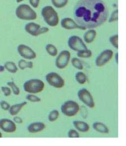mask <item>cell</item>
<instances>
[{"mask_svg":"<svg viewBox=\"0 0 126 146\" xmlns=\"http://www.w3.org/2000/svg\"><path fill=\"white\" fill-rule=\"evenodd\" d=\"M75 78H76V80L78 83H79V84L83 85L84 84H85L87 81V76L86 75L82 72H78L77 73H76V76H75Z\"/></svg>","mask_w":126,"mask_h":146,"instance_id":"cell-24","label":"cell"},{"mask_svg":"<svg viewBox=\"0 0 126 146\" xmlns=\"http://www.w3.org/2000/svg\"><path fill=\"white\" fill-rule=\"evenodd\" d=\"M0 93H1V91H0Z\"/></svg>","mask_w":126,"mask_h":146,"instance_id":"cell-42","label":"cell"},{"mask_svg":"<svg viewBox=\"0 0 126 146\" xmlns=\"http://www.w3.org/2000/svg\"><path fill=\"white\" fill-rule=\"evenodd\" d=\"M13 121L15 122V123H23V119L20 117H18V116H16V117H14V119H13Z\"/></svg>","mask_w":126,"mask_h":146,"instance_id":"cell-37","label":"cell"},{"mask_svg":"<svg viewBox=\"0 0 126 146\" xmlns=\"http://www.w3.org/2000/svg\"><path fill=\"white\" fill-rule=\"evenodd\" d=\"M47 82L53 88L60 89L64 86L65 80L58 73L51 72L47 73L45 77Z\"/></svg>","mask_w":126,"mask_h":146,"instance_id":"cell-6","label":"cell"},{"mask_svg":"<svg viewBox=\"0 0 126 146\" xmlns=\"http://www.w3.org/2000/svg\"><path fill=\"white\" fill-rule=\"evenodd\" d=\"M71 63L72 66L78 70H83V66L82 62L78 58L74 57L71 60Z\"/></svg>","mask_w":126,"mask_h":146,"instance_id":"cell-27","label":"cell"},{"mask_svg":"<svg viewBox=\"0 0 126 146\" xmlns=\"http://www.w3.org/2000/svg\"><path fill=\"white\" fill-rule=\"evenodd\" d=\"M10 104L6 101L2 100L0 102V107L4 111H9L10 108Z\"/></svg>","mask_w":126,"mask_h":146,"instance_id":"cell-34","label":"cell"},{"mask_svg":"<svg viewBox=\"0 0 126 146\" xmlns=\"http://www.w3.org/2000/svg\"><path fill=\"white\" fill-rule=\"evenodd\" d=\"M80 107L79 104L73 100H68L61 106V111L65 116L71 117L76 116L79 112Z\"/></svg>","mask_w":126,"mask_h":146,"instance_id":"cell-5","label":"cell"},{"mask_svg":"<svg viewBox=\"0 0 126 146\" xmlns=\"http://www.w3.org/2000/svg\"><path fill=\"white\" fill-rule=\"evenodd\" d=\"M93 129L98 133L102 134H108L109 133V129L103 123L100 122H96L93 123Z\"/></svg>","mask_w":126,"mask_h":146,"instance_id":"cell-19","label":"cell"},{"mask_svg":"<svg viewBox=\"0 0 126 146\" xmlns=\"http://www.w3.org/2000/svg\"><path fill=\"white\" fill-rule=\"evenodd\" d=\"M29 2L30 6L32 7H33L34 9H37L39 6V5L40 3V0H29Z\"/></svg>","mask_w":126,"mask_h":146,"instance_id":"cell-36","label":"cell"},{"mask_svg":"<svg viewBox=\"0 0 126 146\" xmlns=\"http://www.w3.org/2000/svg\"><path fill=\"white\" fill-rule=\"evenodd\" d=\"M69 0H51L53 6L57 9H61L67 6Z\"/></svg>","mask_w":126,"mask_h":146,"instance_id":"cell-23","label":"cell"},{"mask_svg":"<svg viewBox=\"0 0 126 146\" xmlns=\"http://www.w3.org/2000/svg\"><path fill=\"white\" fill-rule=\"evenodd\" d=\"M46 125L43 122H34L29 124L27 129L30 133L34 134L42 131L46 128Z\"/></svg>","mask_w":126,"mask_h":146,"instance_id":"cell-14","label":"cell"},{"mask_svg":"<svg viewBox=\"0 0 126 146\" xmlns=\"http://www.w3.org/2000/svg\"><path fill=\"white\" fill-rule=\"evenodd\" d=\"M109 42L111 45L116 49H118V35H114L109 38Z\"/></svg>","mask_w":126,"mask_h":146,"instance_id":"cell-29","label":"cell"},{"mask_svg":"<svg viewBox=\"0 0 126 146\" xmlns=\"http://www.w3.org/2000/svg\"><path fill=\"white\" fill-rule=\"evenodd\" d=\"M26 104H27L26 102H23L20 103H18V104H15L11 106L10 109L9 110V113L10 114V115L13 116L17 115L22 110V109Z\"/></svg>","mask_w":126,"mask_h":146,"instance_id":"cell-18","label":"cell"},{"mask_svg":"<svg viewBox=\"0 0 126 146\" xmlns=\"http://www.w3.org/2000/svg\"><path fill=\"white\" fill-rule=\"evenodd\" d=\"M60 25L63 28L67 30H72V29H80L84 31L86 29L76 23V21L72 19L71 18H64L61 19Z\"/></svg>","mask_w":126,"mask_h":146,"instance_id":"cell-13","label":"cell"},{"mask_svg":"<svg viewBox=\"0 0 126 146\" xmlns=\"http://www.w3.org/2000/svg\"><path fill=\"white\" fill-rule=\"evenodd\" d=\"M7 86L10 87L13 94L15 96H19L20 93V90L19 88L16 85V84L14 81H9L7 82Z\"/></svg>","mask_w":126,"mask_h":146,"instance_id":"cell-25","label":"cell"},{"mask_svg":"<svg viewBox=\"0 0 126 146\" xmlns=\"http://www.w3.org/2000/svg\"><path fill=\"white\" fill-rule=\"evenodd\" d=\"M46 51L51 56H56L58 54V50L53 44H48L46 45Z\"/></svg>","mask_w":126,"mask_h":146,"instance_id":"cell-22","label":"cell"},{"mask_svg":"<svg viewBox=\"0 0 126 146\" xmlns=\"http://www.w3.org/2000/svg\"><path fill=\"white\" fill-rule=\"evenodd\" d=\"M49 31V28L47 27H41V28L39 29V30L37 32V37L41 35L47 33Z\"/></svg>","mask_w":126,"mask_h":146,"instance_id":"cell-35","label":"cell"},{"mask_svg":"<svg viewBox=\"0 0 126 146\" xmlns=\"http://www.w3.org/2000/svg\"><path fill=\"white\" fill-rule=\"evenodd\" d=\"M18 68L21 70H24L26 68L32 69L33 67V63L32 62L26 61L25 59H20L18 63Z\"/></svg>","mask_w":126,"mask_h":146,"instance_id":"cell-21","label":"cell"},{"mask_svg":"<svg viewBox=\"0 0 126 146\" xmlns=\"http://www.w3.org/2000/svg\"><path fill=\"white\" fill-rule=\"evenodd\" d=\"M68 136L69 138H79V134L75 129H71L68 133Z\"/></svg>","mask_w":126,"mask_h":146,"instance_id":"cell-33","label":"cell"},{"mask_svg":"<svg viewBox=\"0 0 126 146\" xmlns=\"http://www.w3.org/2000/svg\"><path fill=\"white\" fill-rule=\"evenodd\" d=\"M59 115H60L59 112L57 110H52L49 114L48 120L50 122L55 121L59 118Z\"/></svg>","mask_w":126,"mask_h":146,"instance_id":"cell-28","label":"cell"},{"mask_svg":"<svg viewBox=\"0 0 126 146\" xmlns=\"http://www.w3.org/2000/svg\"><path fill=\"white\" fill-rule=\"evenodd\" d=\"M17 51L19 54L25 59L33 60L37 57L36 52L31 48L24 44L19 45Z\"/></svg>","mask_w":126,"mask_h":146,"instance_id":"cell-11","label":"cell"},{"mask_svg":"<svg viewBox=\"0 0 126 146\" xmlns=\"http://www.w3.org/2000/svg\"><path fill=\"white\" fill-rule=\"evenodd\" d=\"M1 91L3 93L5 97H9L11 96V90L9 86H2L1 88Z\"/></svg>","mask_w":126,"mask_h":146,"instance_id":"cell-32","label":"cell"},{"mask_svg":"<svg viewBox=\"0 0 126 146\" xmlns=\"http://www.w3.org/2000/svg\"><path fill=\"white\" fill-rule=\"evenodd\" d=\"M96 35L97 32L94 29H89L83 35L84 42L87 44H91L93 42L96 37Z\"/></svg>","mask_w":126,"mask_h":146,"instance_id":"cell-16","label":"cell"},{"mask_svg":"<svg viewBox=\"0 0 126 146\" xmlns=\"http://www.w3.org/2000/svg\"><path fill=\"white\" fill-rule=\"evenodd\" d=\"M40 28V25L34 22L28 23L25 25L24 27L25 31L33 37H37V32Z\"/></svg>","mask_w":126,"mask_h":146,"instance_id":"cell-15","label":"cell"},{"mask_svg":"<svg viewBox=\"0 0 126 146\" xmlns=\"http://www.w3.org/2000/svg\"><path fill=\"white\" fill-rule=\"evenodd\" d=\"M108 8L102 0H79L74 7V17L78 25L86 29H94L108 19Z\"/></svg>","mask_w":126,"mask_h":146,"instance_id":"cell-1","label":"cell"},{"mask_svg":"<svg viewBox=\"0 0 126 146\" xmlns=\"http://www.w3.org/2000/svg\"><path fill=\"white\" fill-rule=\"evenodd\" d=\"M0 129L7 133H13L16 130V125L14 121L8 119L0 120Z\"/></svg>","mask_w":126,"mask_h":146,"instance_id":"cell-12","label":"cell"},{"mask_svg":"<svg viewBox=\"0 0 126 146\" xmlns=\"http://www.w3.org/2000/svg\"><path fill=\"white\" fill-rule=\"evenodd\" d=\"M68 45L69 48L76 52L88 49L83 40L77 36H72L68 40Z\"/></svg>","mask_w":126,"mask_h":146,"instance_id":"cell-9","label":"cell"},{"mask_svg":"<svg viewBox=\"0 0 126 146\" xmlns=\"http://www.w3.org/2000/svg\"><path fill=\"white\" fill-rule=\"evenodd\" d=\"M73 123L76 130L80 132L86 133L90 130V125L85 122L76 120V121H74Z\"/></svg>","mask_w":126,"mask_h":146,"instance_id":"cell-17","label":"cell"},{"mask_svg":"<svg viewBox=\"0 0 126 146\" xmlns=\"http://www.w3.org/2000/svg\"><path fill=\"white\" fill-rule=\"evenodd\" d=\"M16 17L23 21H34L37 18L36 12L29 5H19L15 10Z\"/></svg>","mask_w":126,"mask_h":146,"instance_id":"cell-2","label":"cell"},{"mask_svg":"<svg viewBox=\"0 0 126 146\" xmlns=\"http://www.w3.org/2000/svg\"><path fill=\"white\" fill-rule=\"evenodd\" d=\"M114 52L111 50L106 49L102 51L97 56L95 60V64L96 66L102 67L109 62L113 58Z\"/></svg>","mask_w":126,"mask_h":146,"instance_id":"cell-10","label":"cell"},{"mask_svg":"<svg viewBox=\"0 0 126 146\" xmlns=\"http://www.w3.org/2000/svg\"><path fill=\"white\" fill-rule=\"evenodd\" d=\"M118 20V10L116 9L114 11H113L111 14L109 19V22L111 23L117 22Z\"/></svg>","mask_w":126,"mask_h":146,"instance_id":"cell-30","label":"cell"},{"mask_svg":"<svg viewBox=\"0 0 126 146\" xmlns=\"http://www.w3.org/2000/svg\"><path fill=\"white\" fill-rule=\"evenodd\" d=\"M45 87L44 82L38 78L30 79L26 81L24 85L23 88L25 92L29 94H38L42 92Z\"/></svg>","mask_w":126,"mask_h":146,"instance_id":"cell-4","label":"cell"},{"mask_svg":"<svg viewBox=\"0 0 126 146\" xmlns=\"http://www.w3.org/2000/svg\"><path fill=\"white\" fill-rule=\"evenodd\" d=\"M2 133L0 131V138H2Z\"/></svg>","mask_w":126,"mask_h":146,"instance_id":"cell-41","label":"cell"},{"mask_svg":"<svg viewBox=\"0 0 126 146\" xmlns=\"http://www.w3.org/2000/svg\"><path fill=\"white\" fill-rule=\"evenodd\" d=\"M79 99L90 108H94L95 103L91 93L86 89H80L77 94Z\"/></svg>","mask_w":126,"mask_h":146,"instance_id":"cell-8","label":"cell"},{"mask_svg":"<svg viewBox=\"0 0 126 146\" xmlns=\"http://www.w3.org/2000/svg\"><path fill=\"white\" fill-rule=\"evenodd\" d=\"M24 1H25V0H16V2L17 3H20V2H22Z\"/></svg>","mask_w":126,"mask_h":146,"instance_id":"cell-40","label":"cell"},{"mask_svg":"<svg viewBox=\"0 0 126 146\" xmlns=\"http://www.w3.org/2000/svg\"><path fill=\"white\" fill-rule=\"evenodd\" d=\"M77 56L80 58H89L92 56V52L89 49L83 50L77 52Z\"/></svg>","mask_w":126,"mask_h":146,"instance_id":"cell-26","label":"cell"},{"mask_svg":"<svg viewBox=\"0 0 126 146\" xmlns=\"http://www.w3.org/2000/svg\"><path fill=\"white\" fill-rule=\"evenodd\" d=\"M115 59L116 63H117V64H118V52H117V53L115 54Z\"/></svg>","mask_w":126,"mask_h":146,"instance_id":"cell-38","label":"cell"},{"mask_svg":"<svg viewBox=\"0 0 126 146\" xmlns=\"http://www.w3.org/2000/svg\"><path fill=\"white\" fill-rule=\"evenodd\" d=\"M4 67L6 70L11 73H16L18 71V67L16 64L11 61H8L5 63Z\"/></svg>","mask_w":126,"mask_h":146,"instance_id":"cell-20","label":"cell"},{"mask_svg":"<svg viewBox=\"0 0 126 146\" xmlns=\"http://www.w3.org/2000/svg\"><path fill=\"white\" fill-rule=\"evenodd\" d=\"M44 21L50 27H56L59 23V17L57 11L51 6H46L41 10Z\"/></svg>","mask_w":126,"mask_h":146,"instance_id":"cell-3","label":"cell"},{"mask_svg":"<svg viewBox=\"0 0 126 146\" xmlns=\"http://www.w3.org/2000/svg\"><path fill=\"white\" fill-rule=\"evenodd\" d=\"M57 56L55 60V66L59 70L65 68L69 64L71 54L68 50H63Z\"/></svg>","mask_w":126,"mask_h":146,"instance_id":"cell-7","label":"cell"},{"mask_svg":"<svg viewBox=\"0 0 126 146\" xmlns=\"http://www.w3.org/2000/svg\"><path fill=\"white\" fill-rule=\"evenodd\" d=\"M26 99L32 103H38L41 101L40 98L33 95V94H29L26 96Z\"/></svg>","mask_w":126,"mask_h":146,"instance_id":"cell-31","label":"cell"},{"mask_svg":"<svg viewBox=\"0 0 126 146\" xmlns=\"http://www.w3.org/2000/svg\"><path fill=\"white\" fill-rule=\"evenodd\" d=\"M5 70V68L4 67V66H0V72H3Z\"/></svg>","mask_w":126,"mask_h":146,"instance_id":"cell-39","label":"cell"}]
</instances>
